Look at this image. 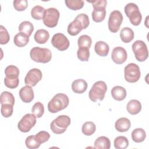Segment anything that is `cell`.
I'll return each mask as SVG.
<instances>
[{"instance_id":"obj_36","label":"cell","mask_w":149,"mask_h":149,"mask_svg":"<svg viewBox=\"0 0 149 149\" xmlns=\"http://www.w3.org/2000/svg\"><path fill=\"white\" fill-rule=\"evenodd\" d=\"M78 59L81 61H88L90 57L89 48L84 47H79L77 51Z\"/></svg>"},{"instance_id":"obj_10","label":"cell","mask_w":149,"mask_h":149,"mask_svg":"<svg viewBox=\"0 0 149 149\" xmlns=\"http://www.w3.org/2000/svg\"><path fill=\"white\" fill-rule=\"evenodd\" d=\"M123 16L121 12L115 10L112 11L109 15L108 25V29L112 33H116L119 31L123 21Z\"/></svg>"},{"instance_id":"obj_32","label":"cell","mask_w":149,"mask_h":149,"mask_svg":"<svg viewBox=\"0 0 149 149\" xmlns=\"http://www.w3.org/2000/svg\"><path fill=\"white\" fill-rule=\"evenodd\" d=\"M96 130L95 125L93 122H85L81 128L82 133L86 136L92 135Z\"/></svg>"},{"instance_id":"obj_22","label":"cell","mask_w":149,"mask_h":149,"mask_svg":"<svg viewBox=\"0 0 149 149\" xmlns=\"http://www.w3.org/2000/svg\"><path fill=\"white\" fill-rule=\"evenodd\" d=\"M134 32L132 29L126 27L123 28L120 32V38L125 43H129L134 38Z\"/></svg>"},{"instance_id":"obj_2","label":"cell","mask_w":149,"mask_h":149,"mask_svg":"<svg viewBox=\"0 0 149 149\" xmlns=\"http://www.w3.org/2000/svg\"><path fill=\"white\" fill-rule=\"evenodd\" d=\"M68 97L63 93H58L49 101L48 109L51 113H56L65 109L69 105Z\"/></svg>"},{"instance_id":"obj_19","label":"cell","mask_w":149,"mask_h":149,"mask_svg":"<svg viewBox=\"0 0 149 149\" xmlns=\"http://www.w3.org/2000/svg\"><path fill=\"white\" fill-rule=\"evenodd\" d=\"M94 50L98 55L101 56H106L109 53V47L105 42L99 41L95 43Z\"/></svg>"},{"instance_id":"obj_27","label":"cell","mask_w":149,"mask_h":149,"mask_svg":"<svg viewBox=\"0 0 149 149\" xmlns=\"http://www.w3.org/2000/svg\"><path fill=\"white\" fill-rule=\"evenodd\" d=\"M19 30L20 32L24 33L30 37L34 30V26L30 22L24 21L19 24Z\"/></svg>"},{"instance_id":"obj_29","label":"cell","mask_w":149,"mask_h":149,"mask_svg":"<svg viewBox=\"0 0 149 149\" xmlns=\"http://www.w3.org/2000/svg\"><path fill=\"white\" fill-rule=\"evenodd\" d=\"M45 9L40 5H36L31 10V16L35 20H41L43 19Z\"/></svg>"},{"instance_id":"obj_35","label":"cell","mask_w":149,"mask_h":149,"mask_svg":"<svg viewBox=\"0 0 149 149\" xmlns=\"http://www.w3.org/2000/svg\"><path fill=\"white\" fill-rule=\"evenodd\" d=\"M31 112L36 116V118H41L44 113V105L40 102H36L31 108Z\"/></svg>"},{"instance_id":"obj_26","label":"cell","mask_w":149,"mask_h":149,"mask_svg":"<svg viewBox=\"0 0 149 149\" xmlns=\"http://www.w3.org/2000/svg\"><path fill=\"white\" fill-rule=\"evenodd\" d=\"M106 16V10L105 8H94L92 12V19L97 23L103 21Z\"/></svg>"},{"instance_id":"obj_11","label":"cell","mask_w":149,"mask_h":149,"mask_svg":"<svg viewBox=\"0 0 149 149\" xmlns=\"http://www.w3.org/2000/svg\"><path fill=\"white\" fill-rule=\"evenodd\" d=\"M36 123V116L33 113H27L19 122L17 127L23 133L29 132Z\"/></svg>"},{"instance_id":"obj_31","label":"cell","mask_w":149,"mask_h":149,"mask_svg":"<svg viewBox=\"0 0 149 149\" xmlns=\"http://www.w3.org/2000/svg\"><path fill=\"white\" fill-rule=\"evenodd\" d=\"M65 2L68 8L73 10H77L81 9L84 3L83 0H66Z\"/></svg>"},{"instance_id":"obj_3","label":"cell","mask_w":149,"mask_h":149,"mask_svg":"<svg viewBox=\"0 0 149 149\" xmlns=\"http://www.w3.org/2000/svg\"><path fill=\"white\" fill-rule=\"evenodd\" d=\"M30 56L33 61L42 63L49 62L52 58L51 51L49 49L38 47H34L30 50Z\"/></svg>"},{"instance_id":"obj_12","label":"cell","mask_w":149,"mask_h":149,"mask_svg":"<svg viewBox=\"0 0 149 149\" xmlns=\"http://www.w3.org/2000/svg\"><path fill=\"white\" fill-rule=\"evenodd\" d=\"M51 44L52 46L59 51H65L69 47V41L68 38L62 33L55 34L52 39Z\"/></svg>"},{"instance_id":"obj_43","label":"cell","mask_w":149,"mask_h":149,"mask_svg":"<svg viewBox=\"0 0 149 149\" xmlns=\"http://www.w3.org/2000/svg\"><path fill=\"white\" fill-rule=\"evenodd\" d=\"M88 2L92 3L93 8H106L107 1L106 0H96V1H87Z\"/></svg>"},{"instance_id":"obj_17","label":"cell","mask_w":149,"mask_h":149,"mask_svg":"<svg viewBox=\"0 0 149 149\" xmlns=\"http://www.w3.org/2000/svg\"><path fill=\"white\" fill-rule=\"evenodd\" d=\"M111 95L112 98L118 101L123 100L127 95L126 89L120 86L113 87L111 90Z\"/></svg>"},{"instance_id":"obj_5","label":"cell","mask_w":149,"mask_h":149,"mask_svg":"<svg viewBox=\"0 0 149 149\" xmlns=\"http://www.w3.org/2000/svg\"><path fill=\"white\" fill-rule=\"evenodd\" d=\"M70 124V118L68 115H59L55 118L50 125L53 133L59 134L63 133Z\"/></svg>"},{"instance_id":"obj_9","label":"cell","mask_w":149,"mask_h":149,"mask_svg":"<svg viewBox=\"0 0 149 149\" xmlns=\"http://www.w3.org/2000/svg\"><path fill=\"white\" fill-rule=\"evenodd\" d=\"M132 50L136 59L139 62L146 61L148 56V51L146 43L141 40H136L132 44Z\"/></svg>"},{"instance_id":"obj_6","label":"cell","mask_w":149,"mask_h":149,"mask_svg":"<svg viewBox=\"0 0 149 149\" xmlns=\"http://www.w3.org/2000/svg\"><path fill=\"white\" fill-rule=\"evenodd\" d=\"M124 10L126 15L129 18V20L133 25L138 26L140 24L142 19V15L136 4L134 3H129L125 6Z\"/></svg>"},{"instance_id":"obj_41","label":"cell","mask_w":149,"mask_h":149,"mask_svg":"<svg viewBox=\"0 0 149 149\" xmlns=\"http://www.w3.org/2000/svg\"><path fill=\"white\" fill-rule=\"evenodd\" d=\"M35 137L37 139V140L39 142V143L41 144L49 140L50 137V134L47 132L40 131L38 133L35 134Z\"/></svg>"},{"instance_id":"obj_4","label":"cell","mask_w":149,"mask_h":149,"mask_svg":"<svg viewBox=\"0 0 149 149\" xmlns=\"http://www.w3.org/2000/svg\"><path fill=\"white\" fill-rule=\"evenodd\" d=\"M107 86L103 81H97L93 85L89 91V98L93 102L101 101L105 97Z\"/></svg>"},{"instance_id":"obj_18","label":"cell","mask_w":149,"mask_h":149,"mask_svg":"<svg viewBox=\"0 0 149 149\" xmlns=\"http://www.w3.org/2000/svg\"><path fill=\"white\" fill-rule=\"evenodd\" d=\"M131 126V123L127 118H120L118 119L115 123L116 130L119 132H127Z\"/></svg>"},{"instance_id":"obj_1","label":"cell","mask_w":149,"mask_h":149,"mask_svg":"<svg viewBox=\"0 0 149 149\" xmlns=\"http://www.w3.org/2000/svg\"><path fill=\"white\" fill-rule=\"evenodd\" d=\"M88 16L85 13L78 15L68 26V33L70 36L77 35L83 29H86L89 25Z\"/></svg>"},{"instance_id":"obj_20","label":"cell","mask_w":149,"mask_h":149,"mask_svg":"<svg viewBox=\"0 0 149 149\" xmlns=\"http://www.w3.org/2000/svg\"><path fill=\"white\" fill-rule=\"evenodd\" d=\"M127 112L131 115H136L141 110V104L137 100H132L129 101L126 105Z\"/></svg>"},{"instance_id":"obj_38","label":"cell","mask_w":149,"mask_h":149,"mask_svg":"<svg viewBox=\"0 0 149 149\" xmlns=\"http://www.w3.org/2000/svg\"><path fill=\"white\" fill-rule=\"evenodd\" d=\"M10 40V36L6 29L3 26H0V44H6Z\"/></svg>"},{"instance_id":"obj_40","label":"cell","mask_w":149,"mask_h":149,"mask_svg":"<svg viewBox=\"0 0 149 149\" xmlns=\"http://www.w3.org/2000/svg\"><path fill=\"white\" fill-rule=\"evenodd\" d=\"M4 83L5 85L11 89L16 88L19 83V78H10L8 77H5L4 79Z\"/></svg>"},{"instance_id":"obj_34","label":"cell","mask_w":149,"mask_h":149,"mask_svg":"<svg viewBox=\"0 0 149 149\" xmlns=\"http://www.w3.org/2000/svg\"><path fill=\"white\" fill-rule=\"evenodd\" d=\"M5 74L8 77L17 78L19 75V70L14 65H9L5 68Z\"/></svg>"},{"instance_id":"obj_7","label":"cell","mask_w":149,"mask_h":149,"mask_svg":"<svg viewBox=\"0 0 149 149\" xmlns=\"http://www.w3.org/2000/svg\"><path fill=\"white\" fill-rule=\"evenodd\" d=\"M60 16L59 12L54 8H49L45 9L42 19L43 23L47 27L52 28L55 27L58 22Z\"/></svg>"},{"instance_id":"obj_16","label":"cell","mask_w":149,"mask_h":149,"mask_svg":"<svg viewBox=\"0 0 149 149\" xmlns=\"http://www.w3.org/2000/svg\"><path fill=\"white\" fill-rule=\"evenodd\" d=\"M87 82L82 79L74 80L72 83V89L74 93L82 94L85 92L87 88Z\"/></svg>"},{"instance_id":"obj_37","label":"cell","mask_w":149,"mask_h":149,"mask_svg":"<svg viewBox=\"0 0 149 149\" xmlns=\"http://www.w3.org/2000/svg\"><path fill=\"white\" fill-rule=\"evenodd\" d=\"M25 144L28 148L36 149L41 145L35 137V135H31L28 136L25 140Z\"/></svg>"},{"instance_id":"obj_23","label":"cell","mask_w":149,"mask_h":149,"mask_svg":"<svg viewBox=\"0 0 149 149\" xmlns=\"http://www.w3.org/2000/svg\"><path fill=\"white\" fill-rule=\"evenodd\" d=\"M29 41V36L23 33H19L15 35L13 38L14 44L18 47H23Z\"/></svg>"},{"instance_id":"obj_28","label":"cell","mask_w":149,"mask_h":149,"mask_svg":"<svg viewBox=\"0 0 149 149\" xmlns=\"http://www.w3.org/2000/svg\"><path fill=\"white\" fill-rule=\"evenodd\" d=\"M0 102L1 105L10 104L13 105L15 104V97L11 93L6 91H3L1 94Z\"/></svg>"},{"instance_id":"obj_33","label":"cell","mask_w":149,"mask_h":149,"mask_svg":"<svg viewBox=\"0 0 149 149\" xmlns=\"http://www.w3.org/2000/svg\"><path fill=\"white\" fill-rule=\"evenodd\" d=\"M91 38L88 35H82L79 37L77 40V44L79 47H84L90 49L91 45Z\"/></svg>"},{"instance_id":"obj_21","label":"cell","mask_w":149,"mask_h":149,"mask_svg":"<svg viewBox=\"0 0 149 149\" xmlns=\"http://www.w3.org/2000/svg\"><path fill=\"white\" fill-rule=\"evenodd\" d=\"M34 38L36 42L40 44H45L49 38V34L45 29H39L35 33Z\"/></svg>"},{"instance_id":"obj_30","label":"cell","mask_w":149,"mask_h":149,"mask_svg":"<svg viewBox=\"0 0 149 149\" xmlns=\"http://www.w3.org/2000/svg\"><path fill=\"white\" fill-rule=\"evenodd\" d=\"M128 146V139L125 136H118L114 140V147L116 149H125Z\"/></svg>"},{"instance_id":"obj_25","label":"cell","mask_w":149,"mask_h":149,"mask_svg":"<svg viewBox=\"0 0 149 149\" xmlns=\"http://www.w3.org/2000/svg\"><path fill=\"white\" fill-rule=\"evenodd\" d=\"M131 135L133 141L136 143L143 142L146 137V132L142 128H137L134 129L132 131Z\"/></svg>"},{"instance_id":"obj_24","label":"cell","mask_w":149,"mask_h":149,"mask_svg":"<svg viewBox=\"0 0 149 149\" xmlns=\"http://www.w3.org/2000/svg\"><path fill=\"white\" fill-rule=\"evenodd\" d=\"M111 147L110 140L105 136H100L94 141V148L98 149H109Z\"/></svg>"},{"instance_id":"obj_42","label":"cell","mask_w":149,"mask_h":149,"mask_svg":"<svg viewBox=\"0 0 149 149\" xmlns=\"http://www.w3.org/2000/svg\"><path fill=\"white\" fill-rule=\"evenodd\" d=\"M13 6L17 11H23L28 6L27 0H15L13 2Z\"/></svg>"},{"instance_id":"obj_13","label":"cell","mask_w":149,"mask_h":149,"mask_svg":"<svg viewBox=\"0 0 149 149\" xmlns=\"http://www.w3.org/2000/svg\"><path fill=\"white\" fill-rule=\"evenodd\" d=\"M41 71L37 68L30 69L24 78V83L26 86L30 87L35 86L42 79Z\"/></svg>"},{"instance_id":"obj_14","label":"cell","mask_w":149,"mask_h":149,"mask_svg":"<svg viewBox=\"0 0 149 149\" xmlns=\"http://www.w3.org/2000/svg\"><path fill=\"white\" fill-rule=\"evenodd\" d=\"M127 54L126 49L122 47H116L112 51V60L116 64H122L127 59Z\"/></svg>"},{"instance_id":"obj_39","label":"cell","mask_w":149,"mask_h":149,"mask_svg":"<svg viewBox=\"0 0 149 149\" xmlns=\"http://www.w3.org/2000/svg\"><path fill=\"white\" fill-rule=\"evenodd\" d=\"M13 105L10 104H3L1 105V112L2 115L4 118L10 117L13 112Z\"/></svg>"},{"instance_id":"obj_8","label":"cell","mask_w":149,"mask_h":149,"mask_svg":"<svg viewBox=\"0 0 149 149\" xmlns=\"http://www.w3.org/2000/svg\"><path fill=\"white\" fill-rule=\"evenodd\" d=\"M125 79L129 83H136L140 77V70L137 65L134 63L127 64L124 69Z\"/></svg>"},{"instance_id":"obj_15","label":"cell","mask_w":149,"mask_h":149,"mask_svg":"<svg viewBox=\"0 0 149 149\" xmlns=\"http://www.w3.org/2000/svg\"><path fill=\"white\" fill-rule=\"evenodd\" d=\"M19 94L22 101L25 103H29L34 99V91L30 86L23 87L20 90Z\"/></svg>"}]
</instances>
